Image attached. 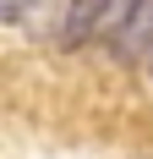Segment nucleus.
Here are the masks:
<instances>
[{"label":"nucleus","instance_id":"obj_3","mask_svg":"<svg viewBox=\"0 0 153 159\" xmlns=\"http://www.w3.org/2000/svg\"><path fill=\"white\" fill-rule=\"evenodd\" d=\"M142 6H148V0H104V16H98V33H93V39L115 44V39H120V28L142 11Z\"/></svg>","mask_w":153,"mask_h":159},{"label":"nucleus","instance_id":"obj_4","mask_svg":"<svg viewBox=\"0 0 153 159\" xmlns=\"http://www.w3.org/2000/svg\"><path fill=\"white\" fill-rule=\"evenodd\" d=\"M0 16H6V22H22V16H28V0H0Z\"/></svg>","mask_w":153,"mask_h":159},{"label":"nucleus","instance_id":"obj_2","mask_svg":"<svg viewBox=\"0 0 153 159\" xmlns=\"http://www.w3.org/2000/svg\"><path fill=\"white\" fill-rule=\"evenodd\" d=\"M109 49H115V61H142V55L153 49V0L131 16V22H126V28H120V39H115Z\"/></svg>","mask_w":153,"mask_h":159},{"label":"nucleus","instance_id":"obj_1","mask_svg":"<svg viewBox=\"0 0 153 159\" xmlns=\"http://www.w3.org/2000/svg\"><path fill=\"white\" fill-rule=\"evenodd\" d=\"M98 16H104V0H71V6H66V22H60V44L82 49L93 33H98Z\"/></svg>","mask_w":153,"mask_h":159}]
</instances>
